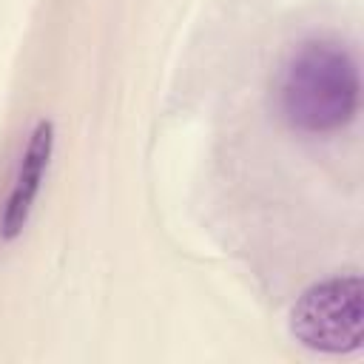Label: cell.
Masks as SVG:
<instances>
[{
    "instance_id": "cell-1",
    "label": "cell",
    "mask_w": 364,
    "mask_h": 364,
    "mask_svg": "<svg viewBox=\"0 0 364 364\" xmlns=\"http://www.w3.org/2000/svg\"><path fill=\"white\" fill-rule=\"evenodd\" d=\"M276 108L282 122L301 136L321 139L347 131L361 111L355 48L330 34L301 40L282 63Z\"/></svg>"
},
{
    "instance_id": "cell-2",
    "label": "cell",
    "mask_w": 364,
    "mask_h": 364,
    "mask_svg": "<svg viewBox=\"0 0 364 364\" xmlns=\"http://www.w3.org/2000/svg\"><path fill=\"white\" fill-rule=\"evenodd\" d=\"M293 341L318 355H353L364 344V284L358 270L313 282L290 307Z\"/></svg>"
},
{
    "instance_id": "cell-3",
    "label": "cell",
    "mask_w": 364,
    "mask_h": 364,
    "mask_svg": "<svg viewBox=\"0 0 364 364\" xmlns=\"http://www.w3.org/2000/svg\"><path fill=\"white\" fill-rule=\"evenodd\" d=\"M57 131L51 119H37L26 134L17 165L9 179V191L0 202V242H14L31 222L43 182L51 168Z\"/></svg>"
}]
</instances>
